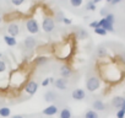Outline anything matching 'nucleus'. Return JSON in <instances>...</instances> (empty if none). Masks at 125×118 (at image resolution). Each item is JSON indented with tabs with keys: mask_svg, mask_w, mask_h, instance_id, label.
<instances>
[{
	"mask_svg": "<svg viewBox=\"0 0 125 118\" xmlns=\"http://www.w3.org/2000/svg\"><path fill=\"white\" fill-rule=\"evenodd\" d=\"M0 58H1V54H0Z\"/></svg>",
	"mask_w": 125,
	"mask_h": 118,
	"instance_id": "a19ab883",
	"label": "nucleus"
},
{
	"mask_svg": "<svg viewBox=\"0 0 125 118\" xmlns=\"http://www.w3.org/2000/svg\"><path fill=\"white\" fill-rule=\"evenodd\" d=\"M99 25H98V21H92L91 24H90V27H92V28H96V27H98Z\"/></svg>",
	"mask_w": 125,
	"mask_h": 118,
	"instance_id": "7c9ffc66",
	"label": "nucleus"
},
{
	"mask_svg": "<svg viewBox=\"0 0 125 118\" xmlns=\"http://www.w3.org/2000/svg\"><path fill=\"white\" fill-rule=\"evenodd\" d=\"M55 27V24H54V20L52 17H44L43 22H42V28L44 32L47 33H50Z\"/></svg>",
	"mask_w": 125,
	"mask_h": 118,
	"instance_id": "f03ea898",
	"label": "nucleus"
},
{
	"mask_svg": "<svg viewBox=\"0 0 125 118\" xmlns=\"http://www.w3.org/2000/svg\"><path fill=\"white\" fill-rule=\"evenodd\" d=\"M11 118H23L22 116H20V114H16V116H12Z\"/></svg>",
	"mask_w": 125,
	"mask_h": 118,
	"instance_id": "c9c22d12",
	"label": "nucleus"
},
{
	"mask_svg": "<svg viewBox=\"0 0 125 118\" xmlns=\"http://www.w3.org/2000/svg\"><path fill=\"white\" fill-rule=\"evenodd\" d=\"M11 114V111L9 107H1L0 108V117H3V118H6Z\"/></svg>",
	"mask_w": 125,
	"mask_h": 118,
	"instance_id": "a211bd4d",
	"label": "nucleus"
},
{
	"mask_svg": "<svg viewBox=\"0 0 125 118\" xmlns=\"http://www.w3.org/2000/svg\"><path fill=\"white\" fill-rule=\"evenodd\" d=\"M93 30H94V33L96 35H99V36H105L107 35V31L104 28H102V27H96Z\"/></svg>",
	"mask_w": 125,
	"mask_h": 118,
	"instance_id": "aec40b11",
	"label": "nucleus"
},
{
	"mask_svg": "<svg viewBox=\"0 0 125 118\" xmlns=\"http://www.w3.org/2000/svg\"><path fill=\"white\" fill-rule=\"evenodd\" d=\"M92 108L96 112H102V111L105 109V103L102 100H94L93 103H92Z\"/></svg>",
	"mask_w": 125,
	"mask_h": 118,
	"instance_id": "9b49d317",
	"label": "nucleus"
},
{
	"mask_svg": "<svg viewBox=\"0 0 125 118\" xmlns=\"http://www.w3.org/2000/svg\"><path fill=\"white\" fill-rule=\"evenodd\" d=\"M116 118H125V111L121 109V108H119L116 111Z\"/></svg>",
	"mask_w": 125,
	"mask_h": 118,
	"instance_id": "393cba45",
	"label": "nucleus"
},
{
	"mask_svg": "<svg viewBox=\"0 0 125 118\" xmlns=\"http://www.w3.org/2000/svg\"><path fill=\"white\" fill-rule=\"evenodd\" d=\"M60 75H61V78H64V79H69L73 75V69L69 65H62L60 68Z\"/></svg>",
	"mask_w": 125,
	"mask_h": 118,
	"instance_id": "1a4fd4ad",
	"label": "nucleus"
},
{
	"mask_svg": "<svg viewBox=\"0 0 125 118\" xmlns=\"http://www.w3.org/2000/svg\"><path fill=\"white\" fill-rule=\"evenodd\" d=\"M8 32H9V36H12V37H16L19 36L20 33V27L17 24H10L8 26Z\"/></svg>",
	"mask_w": 125,
	"mask_h": 118,
	"instance_id": "9d476101",
	"label": "nucleus"
},
{
	"mask_svg": "<svg viewBox=\"0 0 125 118\" xmlns=\"http://www.w3.org/2000/svg\"><path fill=\"white\" fill-rule=\"evenodd\" d=\"M6 63L4 60H0V73H5L6 71Z\"/></svg>",
	"mask_w": 125,
	"mask_h": 118,
	"instance_id": "a878e982",
	"label": "nucleus"
},
{
	"mask_svg": "<svg viewBox=\"0 0 125 118\" xmlns=\"http://www.w3.org/2000/svg\"><path fill=\"white\" fill-rule=\"evenodd\" d=\"M107 1H108V3H110V1H112V0H107Z\"/></svg>",
	"mask_w": 125,
	"mask_h": 118,
	"instance_id": "ea45409f",
	"label": "nucleus"
},
{
	"mask_svg": "<svg viewBox=\"0 0 125 118\" xmlns=\"http://www.w3.org/2000/svg\"><path fill=\"white\" fill-rule=\"evenodd\" d=\"M49 84H50V81H49V78H47V79H44V80L42 81V86H44V87H47Z\"/></svg>",
	"mask_w": 125,
	"mask_h": 118,
	"instance_id": "c756f323",
	"label": "nucleus"
},
{
	"mask_svg": "<svg viewBox=\"0 0 125 118\" xmlns=\"http://www.w3.org/2000/svg\"><path fill=\"white\" fill-rule=\"evenodd\" d=\"M25 1H26V0H11L12 5H15V6H21Z\"/></svg>",
	"mask_w": 125,
	"mask_h": 118,
	"instance_id": "bb28decb",
	"label": "nucleus"
},
{
	"mask_svg": "<svg viewBox=\"0 0 125 118\" xmlns=\"http://www.w3.org/2000/svg\"><path fill=\"white\" fill-rule=\"evenodd\" d=\"M47 62H48V58H47V57H43V55L37 57L34 60H33L34 65H43V64H45Z\"/></svg>",
	"mask_w": 125,
	"mask_h": 118,
	"instance_id": "f3484780",
	"label": "nucleus"
},
{
	"mask_svg": "<svg viewBox=\"0 0 125 118\" xmlns=\"http://www.w3.org/2000/svg\"><path fill=\"white\" fill-rule=\"evenodd\" d=\"M26 28L30 33H38L39 31V25L34 19H28L26 21Z\"/></svg>",
	"mask_w": 125,
	"mask_h": 118,
	"instance_id": "7ed1b4c3",
	"label": "nucleus"
},
{
	"mask_svg": "<svg viewBox=\"0 0 125 118\" xmlns=\"http://www.w3.org/2000/svg\"><path fill=\"white\" fill-rule=\"evenodd\" d=\"M120 58H121V62L125 64V52H124V53H121V57H120Z\"/></svg>",
	"mask_w": 125,
	"mask_h": 118,
	"instance_id": "72a5a7b5",
	"label": "nucleus"
},
{
	"mask_svg": "<svg viewBox=\"0 0 125 118\" xmlns=\"http://www.w3.org/2000/svg\"><path fill=\"white\" fill-rule=\"evenodd\" d=\"M120 1H123V0H112L110 4H112V5H116V4H119Z\"/></svg>",
	"mask_w": 125,
	"mask_h": 118,
	"instance_id": "473e14b6",
	"label": "nucleus"
},
{
	"mask_svg": "<svg viewBox=\"0 0 125 118\" xmlns=\"http://www.w3.org/2000/svg\"><path fill=\"white\" fill-rule=\"evenodd\" d=\"M62 22H64L65 25H71V19H68V17H62V20H61Z\"/></svg>",
	"mask_w": 125,
	"mask_h": 118,
	"instance_id": "c85d7f7f",
	"label": "nucleus"
},
{
	"mask_svg": "<svg viewBox=\"0 0 125 118\" xmlns=\"http://www.w3.org/2000/svg\"><path fill=\"white\" fill-rule=\"evenodd\" d=\"M37 90H38V84L34 80H31L25 85V92L28 95H34L37 92Z\"/></svg>",
	"mask_w": 125,
	"mask_h": 118,
	"instance_id": "20e7f679",
	"label": "nucleus"
},
{
	"mask_svg": "<svg viewBox=\"0 0 125 118\" xmlns=\"http://www.w3.org/2000/svg\"><path fill=\"white\" fill-rule=\"evenodd\" d=\"M44 100H45L47 102H53V101H55V100H56V94H55V91H52V90L47 91V92L44 94Z\"/></svg>",
	"mask_w": 125,
	"mask_h": 118,
	"instance_id": "ddd939ff",
	"label": "nucleus"
},
{
	"mask_svg": "<svg viewBox=\"0 0 125 118\" xmlns=\"http://www.w3.org/2000/svg\"><path fill=\"white\" fill-rule=\"evenodd\" d=\"M97 55H98L99 58L105 57V55H107V49H105V48H103V47L98 48V50H97Z\"/></svg>",
	"mask_w": 125,
	"mask_h": 118,
	"instance_id": "412c9836",
	"label": "nucleus"
},
{
	"mask_svg": "<svg viewBox=\"0 0 125 118\" xmlns=\"http://www.w3.org/2000/svg\"><path fill=\"white\" fill-rule=\"evenodd\" d=\"M1 21H3V20H1V16H0V24H1Z\"/></svg>",
	"mask_w": 125,
	"mask_h": 118,
	"instance_id": "58836bf2",
	"label": "nucleus"
},
{
	"mask_svg": "<svg viewBox=\"0 0 125 118\" xmlns=\"http://www.w3.org/2000/svg\"><path fill=\"white\" fill-rule=\"evenodd\" d=\"M86 10H90V11H94L96 10V4L93 1H88L86 4Z\"/></svg>",
	"mask_w": 125,
	"mask_h": 118,
	"instance_id": "5701e85b",
	"label": "nucleus"
},
{
	"mask_svg": "<svg viewBox=\"0 0 125 118\" xmlns=\"http://www.w3.org/2000/svg\"><path fill=\"white\" fill-rule=\"evenodd\" d=\"M82 3H83V0H70V4H71V6H74V8L81 6Z\"/></svg>",
	"mask_w": 125,
	"mask_h": 118,
	"instance_id": "4be33fe9",
	"label": "nucleus"
},
{
	"mask_svg": "<svg viewBox=\"0 0 125 118\" xmlns=\"http://www.w3.org/2000/svg\"><path fill=\"white\" fill-rule=\"evenodd\" d=\"M104 19H105L108 22H110L112 25H114V22H115V17H114V15H113V14H108Z\"/></svg>",
	"mask_w": 125,
	"mask_h": 118,
	"instance_id": "b1692460",
	"label": "nucleus"
},
{
	"mask_svg": "<svg viewBox=\"0 0 125 118\" xmlns=\"http://www.w3.org/2000/svg\"><path fill=\"white\" fill-rule=\"evenodd\" d=\"M98 27H102V28H104L107 32H113L114 31V26L110 24V22H108L104 17H102V20H99L98 21Z\"/></svg>",
	"mask_w": 125,
	"mask_h": 118,
	"instance_id": "0eeeda50",
	"label": "nucleus"
},
{
	"mask_svg": "<svg viewBox=\"0 0 125 118\" xmlns=\"http://www.w3.org/2000/svg\"><path fill=\"white\" fill-rule=\"evenodd\" d=\"M71 96H73V98H74L75 101H82V100L86 97V92H85V90H82V89H75V90L73 91Z\"/></svg>",
	"mask_w": 125,
	"mask_h": 118,
	"instance_id": "423d86ee",
	"label": "nucleus"
},
{
	"mask_svg": "<svg viewBox=\"0 0 125 118\" xmlns=\"http://www.w3.org/2000/svg\"><path fill=\"white\" fill-rule=\"evenodd\" d=\"M101 15H102L103 17H105V16L108 15V12H107V10H105V9H102V10H101Z\"/></svg>",
	"mask_w": 125,
	"mask_h": 118,
	"instance_id": "2f4dec72",
	"label": "nucleus"
},
{
	"mask_svg": "<svg viewBox=\"0 0 125 118\" xmlns=\"http://www.w3.org/2000/svg\"><path fill=\"white\" fill-rule=\"evenodd\" d=\"M123 98L124 97H121V96H115L113 100H112V106L114 107V108H120L121 107V103H123Z\"/></svg>",
	"mask_w": 125,
	"mask_h": 118,
	"instance_id": "2eb2a0df",
	"label": "nucleus"
},
{
	"mask_svg": "<svg viewBox=\"0 0 125 118\" xmlns=\"http://www.w3.org/2000/svg\"><path fill=\"white\" fill-rule=\"evenodd\" d=\"M101 87V79L96 75H91L86 79V89L90 92H94Z\"/></svg>",
	"mask_w": 125,
	"mask_h": 118,
	"instance_id": "f257e3e1",
	"label": "nucleus"
},
{
	"mask_svg": "<svg viewBox=\"0 0 125 118\" xmlns=\"http://www.w3.org/2000/svg\"><path fill=\"white\" fill-rule=\"evenodd\" d=\"M49 81H50V84H54L55 79H54V78H49Z\"/></svg>",
	"mask_w": 125,
	"mask_h": 118,
	"instance_id": "e433bc0d",
	"label": "nucleus"
},
{
	"mask_svg": "<svg viewBox=\"0 0 125 118\" xmlns=\"http://www.w3.org/2000/svg\"><path fill=\"white\" fill-rule=\"evenodd\" d=\"M86 37H88V33L85 30H80V38H86Z\"/></svg>",
	"mask_w": 125,
	"mask_h": 118,
	"instance_id": "cd10ccee",
	"label": "nucleus"
},
{
	"mask_svg": "<svg viewBox=\"0 0 125 118\" xmlns=\"http://www.w3.org/2000/svg\"><path fill=\"white\" fill-rule=\"evenodd\" d=\"M71 111H70V108H68V107H65V108H62L61 111H60V113H59V118H71Z\"/></svg>",
	"mask_w": 125,
	"mask_h": 118,
	"instance_id": "dca6fc26",
	"label": "nucleus"
},
{
	"mask_svg": "<svg viewBox=\"0 0 125 118\" xmlns=\"http://www.w3.org/2000/svg\"><path fill=\"white\" fill-rule=\"evenodd\" d=\"M23 44H25V47H26L27 49H32V48L36 47L37 41H36L33 37H26L25 41H23Z\"/></svg>",
	"mask_w": 125,
	"mask_h": 118,
	"instance_id": "f8f14e48",
	"label": "nucleus"
},
{
	"mask_svg": "<svg viewBox=\"0 0 125 118\" xmlns=\"http://www.w3.org/2000/svg\"><path fill=\"white\" fill-rule=\"evenodd\" d=\"M54 86H55L58 90H61V91L66 90V87H68V79H64V78L55 79V81H54Z\"/></svg>",
	"mask_w": 125,
	"mask_h": 118,
	"instance_id": "39448f33",
	"label": "nucleus"
},
{
	"mask_svg": "<svg viewBox=\"0 0 125 118\" xmlns=\"http://www.w3.org/2000/svg\"><path fill=\"white\" fill-rule=\"evenodd\" d=\"M4 41H5V43H6L9 47H15V46L17 44L16 38H15V37H12V36H9V35L4 36Z\"/></svg>",
	"mask_w": 125,
	"mask_h": 118,
	"instance_id": "4468645a",
	"label": "nucleus"
},
{
	"mask_svg": "<svg viewBox=\"0 0 125 118\" xmlns=\"http://www.w3.org/2000/svg\"><path fill=\"white\" fill-rule=\"evenodd\" d=\"M120 108H121V109H124V111H125V97H124V98H123V103H121V107H120Z\"/></svg>",
	"mask_w": 125,
	"mask_h": 118,
	"instance_id": "f704fd0d",
	"label": "nucleus"
},
{
	"mask_svg": "<svg viewBox=\"0 0 125 118\" xmlns=\"http://www.w3.org/2000/svg\"><path fill=\"white\" fill-rule=\"evenodd\" d=\"M42 113H43L44 116H49V117L55 116V114L58 113V106H55V105H50V106L45 107V108L42 111Z\"/></svg>",
	"mask_w": 125,
	"mask_h": 118,
	"instance_id": "6e6552de",
	"label": "nucleus"
},
{
	"mask_svg": "<svg viewBox=\"0 0 125 118\" xmlns=\"http://www.w3.org/2000/svg\"><path fill=\"white\" fill-rule=\"evenodd\" d=\"M85 118H99V116H98V112H96L93 109H88L85 113Z\"/></svg>",
	"mask_w": 125,
	"mask_h": 118,
	"instance_id": "6ab92c4d",
	"label": "nucleus"
},
{
	"mask_svg": "<svg viewBox=\"0 0 125 118\" xmlns=\"http://www.w3.org/2000/svg\"><path fill=\"white\" fill-rule=\"evenodd\" d=\"M92 1H93L94 4H97V3H101V1H102V0H92Z\"/></svg>",
	"mask_w": 125,
	"mask_h": 118,
	"instance_id": "4c0bfd02",
	"label": "nucleus"
}]
</instances>
